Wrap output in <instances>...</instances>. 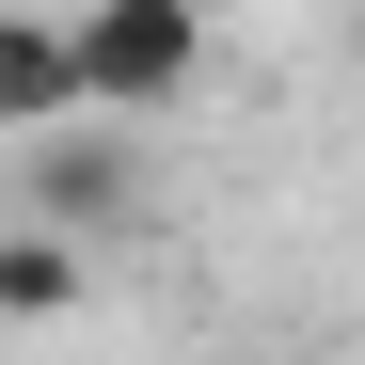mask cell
<instances>
[{
    "label": "cell",
    "mask_w": 365,
    "mask_h": 365,
    "mask_svg": "<svg viewBox=\"0 0 365 365\" xmlns=\"http://www.w3.org/2000/svg\"><path fill=\"white\" fill-rule=\"evenodd\" d=\"M64 32H80L96 111H128V128H143V111H175V96L207 80V0H80Z\"/></svg>",
    "instance_id": "1"
},
{
    "label": "cell",
    "mask_w": 365,
    "mask_h": 365,
    "mask_svg": "<svg viewBox=\"0 0 365 365\" xmlns=\"http://www.w3.org/2000/svg\"><path fill=\"white\" fill-rule=\"evenodd\" d=\"M64 111H96V80H80V32H48V16H0V143L64 128Z\"/></svg>",
    "instance_id": "3"
},
{
    "label": "cell",
    "mask_w": 365,
    "mask_h": 365,
    "mask_svg": "<svg viewBox=\"0 0 365 365\" xmlns=\"http://www.w3.org/2000/svg\"><path fill=\"white\" fill-rule=\"evenodd\" d=\"M349 64H365V16H349Z\"/></svg>",
    "instance_id": "5"
},
{
    "label": "cell",
    "mask_w": 365,
    "mask_h": 365,
    "mask_svg": "<svg viewBox=\"0 0 365 365\" xmlns=\"http://www.w3.org/2000/svg\"><path fill=\"white\" fill-rule=\"evenodd\" d=\"M16 207L64 222V238H128V222H143V143H128V111L32 128V143H16Z\"/></svg>",
    "instance_id": "2"
},
{
    "label": "cell",
    "mask_w": 365,
    "mask_h": 365,
    "mask_svg": "<svg viewBox=\"0 0 365 365\" xmlns=\"http://www.w3.org/2000/svg\"><path fill=\"white\" fill-rule=\"evenodd\" d=\"M80 302H96V255H80L64 222H32V207H16V222H0V318L32 334V318H80Z\"/></svg>",
    "instance_id": "4"
},
{
    "label": "cell",
    "mask_w": 365,
    "mask_h": 365,
    "mask_svg": "<svg viewBox=\"0 0 365 365\" xmlns=\"http://www.w3.org/2000/svg\"><path fill=\"white\" fill-rule=\"evenodd\" d=\"M207 16H222V0H207Z\"/></svg>",
    "instance_id": "6"
}]
</instances>
